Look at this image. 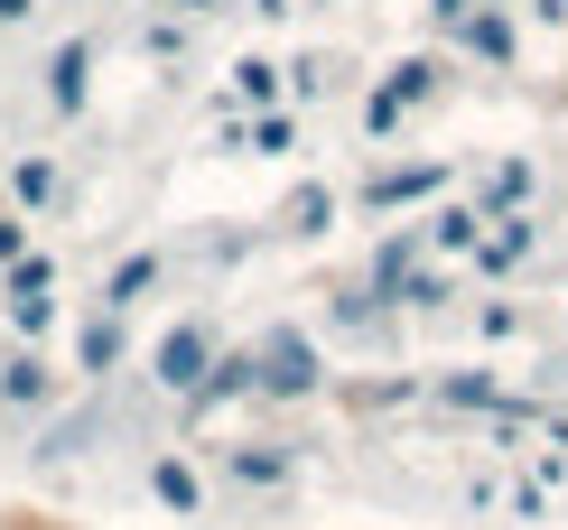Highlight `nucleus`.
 Wrapping results in <instances>:
<instances>
[{"label":"nucleus","mask_w":568,"mask_h":530,"mask_svg":"<svg viewBox=\"0 0 568 530\" xmlns=\"http://www.w3.org/2000/svg\"><path fill=\"white\" fill-rule=\"evenodd\" d=\"M159 364H169V381H196V364H205V345H196V335H169V354H159Z\"/></svg>","instance_id":"f257e3e1"}]
</instances>
